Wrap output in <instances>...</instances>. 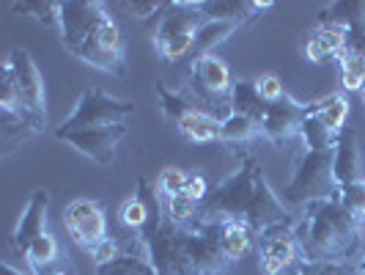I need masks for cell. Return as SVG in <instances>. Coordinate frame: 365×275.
Wrapping results in <instances>:
<instances>
[{"mask_svg": "<svg viewBox=\"0 0 365 275\" xmlns=\"http://www.w3.org/2000/svg\"><path fill=\"white\" fill-rule=\"evenodd\" d=\"M165 6L168 3H160V0H132V3H124V9H127L129 14L135 19H148V17H160L165 11Z\"/></svg>", "mask_w": 365, "mask_h": 275, "instance_id": "obj_36", "label": "cell"}, {"mask_svg": "<svg viewBox=\"0 0 365 275\" xmlns=\"http://www.w3.org/2000/svg\"><path fill=\"white\" fill-rule=\"evenodd\" d=\"M138 196L148 206V223L140 231L148 256L160 275H228V270L253 251L256 234L245 223H203L176 226L165 215L157 184L138 179Z\"/></svg>", "mask_w": 365, "mask_h": 275, "instance_id": "obj_1", "label": "cell"}, {"mask_svg": "<svg viewBox=\"0 0 365 275\" xmlns=\"http://www.w3.org/2000/svg\"><path fill=\"white\" fill-rule=\"evenodd\" d=\"M360 94H363V99H365V86H363V91H360Z\"/></svg>", "mask_w": 365, "mask_h": 275, "instance_id": "obj_41", "label": "cell"}, {"mask_svg": "<svg viewBox=\"0 0 365 275\" xmlns=\"http://www.w3.org/2000/svg\"><path fill=\"white\" fill-rule=\"evenodd\" d=\"M63 226L86 254H91L102 239H108L105 206L99 201H91V199H77L69 204L63 209Z\"/></svg>", "mask_w": 365, "mask_h": 275, "instance_id": "obj_12", "label": "cell"}, {"mask_svg": "<svg viewBox=\"0 0 365 275\" xmlns=\"http://www.w3.org/2000/svg\"><path fill=\"white\" fill-rule=\"evenodd\" d=\"M203 223H245L261 234L274 223L292 220L289 206L272 190L264 168L250 151H237V171L220 179L209 196L198 204V218Z\"/></svg>", "mask_w": 365, "mask_h": 275, "instance_id": "obj_2", "label": "cell"}, {"mask_svg": "<svg viewBox=\"0 0 365 275\" xmlns=\"http://www.w3.org/2000/svg\"><path fill=\"white\" fill-rule=\"evenodd\" d=\"M349 25L344 22H319L305 39V58L311 64L338 61L346 50Z\"/></svg>", "mask_w": 365, "mask_h": 275, "instance_id": "obj_16", "label": "cell"}, {"mask_svg": "<svg viewBox=\"0 0 365 275\" xmlns=\"http://www.w3.org/2000/svg\"><path fill=\"white\" fill-rule=\"evenodd\" d=\"M256 239L258 256H261L258 267H261L264 275H283L302 261L299 245H297V234H294V218L264 229Z\"/></svg>", "mask_w": 365, "mask_h": 275, "instance_id": "obj_10", "label": "cell"}, {"mask_svg": "<svg viewBox=\"0 0 365 275\" xmlns=\"http://www.w3.org/2000/svg\"><path fill=\"white\" fill-rule=\"evenodd\" d=\"M192 6L206 19L237 22L242 28L250 25V22H256L264 11L272 9V3H256V0H192Z\"/></svg>", "mask_w": 365, "mask_h": 275, "instance_id": "obj_17", "label": "cell"}, {"mask_svg": "<svg viewBox=\"0 0 365 275\" xmlns=\"http://www.w3.org/2000/svg\"><path fill=\"white\" fill-rule=\"evenodd\" d=\"M338 199L346 204L349 209L365 223V182L351 184V187H346V190H338Z\"/></svg>", "mask_w": 365, "mask_h": 275, "instance_id": "obj_34", "label": "cell"}, {"mask_svg": "<svg viewBox=\"0 0 365 275\" xmlns=\"http://www.w3.org/2000/svg\"><path fill=\"white\" fill-rule=\"evenodd\" d=\"M302 149L297 151L292 165V179L283 187V204L302 209L305 204L322 201L338 196L335 190V151H338V135H332L322 119L316 116V110H308V119L302 124Z\"/></svg>", "mask_w": 365, "mask_h": 275, "instance_id": "obj_4", "label": "cell"}, {"mask_svg": "<svg viewBox=\"0 0 365 275\" xmlns=\"http://www.w3.org/2000/svg\"><path fill=\"white\" fill-rule=\"evenodd\" d=\"M61 256V245H58V239L47 231L44 237H38L36 242H31V248L25 251V261H28V267H31V273L34 275H50L47 270L53 267Z\"/></svg>", "mask_w": 365, "mask_h": 275, "instance_id": "obj_25", "label": "cell"}, {"mask_svg": "<svg viewBox=\"0 0 365 275\" xmlns=\"http://www.w3.org/2000/svg\"><path fill=\"white\" fill-rule=\"evenodd\" d=\"M206 22L201 11L192 6V0H168L165 11L160 14L157 31H154V50L157 55L173 64L182 58H192L195 47V34Z\"/></svg>", "mask_w": 365, "mask_h": 275, "instance_id": "obj_5", "label": "cell"}, {"mask_svg": "<svg viewBox=\"0 0 365 275\" xmlns=\"http://www.w3.org/2000/svg\"><path fill=\"white\" fill-rule=\"evenodd\" d=\"M173 124H176V129L182 132L187 141H192V144H217L220 127H222V121H220L215 113H206V110H201L198 105L184 110Z\"/></svg>", "mask_w": 365, "mask_h": 275, "instance_id": "obj_19", "label": "cell"}, {"mask_svg": "<svg viewBox=\"0 0 365 275\" xmlns=\"http://www.w3.org/2000/svg\"><path fill=\"white\" fill-rule=\"evenodd\" d=\"M184 184H187V174H184L182 168H176V165H168V168H163V174L157 176V193L163 199H173V196L184 193Z\"/></svg>", "mask_w": 365, "mask_h": 275, "instance_id": "obj_31", "label": "cell"}, {"mask_svg": "<svg viewBox=\"0 0 365 275\" xmlns=\"http://www.w3.org/2000/svg\"><path fill=\"white\" fill-rule=\"evenodd\" d=\"M338 72L346 91H363L365 86V58L354 53H344L338 58Z\"/></svg>", "mask_w": 365, "mask_h": 275, "instance_id": "obj_26", "label": "cell"}, {"mask_svg": "<svg viewBox=\"0 0 365 275\" xmlns=\"http://www.w3.org/2000/svg\"><path fill=\"white\" fill-rule=\"evenodd\" d=\"M124 254V245L121 242H115V239H102L96 248L91 251V259L96 261V267H105L110 261H115V259Z\"/></svg>", "mask_w": 365, "mask_h": 275, "instance_id": "obj_35", "label": "cell"}, {"mask_svg": "<svg viewBox=\"0 0 365 275\" xmlns=\"http://www.w3.org/2000/svg\"><path fill=\"white\" fill-rule=\"evenodd\" d=\"M316 116L322 119V124L332 132V135H341L346 129V119H349V102L344 94H327L322 99L311 102Z\"/></svg>", "mask_w": 365, "mask_h": 275, "instance_id": "obj_24", "label": "cell"}, {"mask_svg": "<svg viewBox=\"0 0 365 275\" xmlns=\"http://www.w3.org/2000/svg\"><path fill=\"white\" fill-rule=\"evenodd\" d=\"M308 110H311V105L297 102L289 94L280 96L277 102H269V108L264 113V121H261V138H267L274 146H283L286 141H292L302 132Z\"/></svg>", "mask_w": 365, "mask_h": 275, "instance_id": "obj_13", "label": "cell"}, {"mask_svg": "<svg viewBox=\"0 0 365 275\" xmlns=\"http://www.w3.org/2000/svg\"><path fill=\"white\" fill-rule=\"evenodd\" d=\"M3 275H22V273H19V270H14V267L6 261V264H3Z\"/></svg>", "mask_w": 365, "mask_h": 275, "instance_id": "obj_38", "label": "cell"}, {"mask_svg": "<svg viewBox=\"0 0 365 275\" xmlns=\"http://www.w3.org/2000/svg\"><path fill=\"white\" fill-rule=\"evenodd\" d=\"M108 19L110 11L99 0H63L58 14V34L66 53L83 61Z\"/></svg>", "mask_w": 365, "mask_h": 275, "instance_id": "obj_6", "label": "cell"}, {"mask_svg": "<svg viewBox=\"0 0 365 275\" xmlns=\"http://www.w3.org/2000/svg\"><path fill=\"white\" fill-rule=\"evenodd\" d=\"M234 72L220 55H195L190 58V83L187 94L195 99V105L206 113L217 110L220 105L231 108V94H234Z\"/></svg>", "mask_w": 365, "mask_h": 275, "instance_id": "obj_7", "label": "cell"}, {"mask_svg": "<svg viewBox=\"0 0 365 275\" xmlns=\"http://www.w3.org/2000/svg\"><path fill=\"white\" fill-rule=\"evenodd\" d=\"M357 267H360V273H363V275H365V256H363V259H360V264H357Z\"/></svg>", "mask_w": 365, "mask_h": 275, "instance_id": "obj_39", "label": "cell"}, {"mask_svg": "<svg viewBox=\"0 0 365 275\" xmlns=\"http://www.w3.org/2000/svg\"><path fill=\"white\" fill-rule=\"evenodd\" d=\"M253 86H256L258 96L264 99V102H277L280 96H286V91H283V83H280V77L272 72H264L258 74L256 80H253Z\"/></svg>", "mask_w": 365, "mask_h": 275, "instance_id": "obj_33", "label": "cell"}, {"mask_svg": "<svg viewBox=\"0 0 365 275\" xmlns=\"http://www.w3.org/2000/svg\"><path fill=\"white\" fill-rule=\"evenodd\" d=\"M118 220L127 226V229H138V231H143L148 223V206L146 201L135 193L132 199H127V201L121 204V209H118Z\"/></svg>", "mask_w": 365, "mask_h": 275, "instance_id": "obj_29", "label": "cell"}, {"mask_svg": "<svg viewBox=\"0 0 365 275\" xmlns=\"http://www.w3.org/2000/svg\"><path fill=\"white\" fill-rule=\"evenodd\" d=\"M6 64L14 72L22 113L31 116L38 127L44 129L47 127V96H44V77L38 72L34 55L28 53L25 47H14L6 58Z\"/></svg>", "mask_w": 365, "mask_h": 275, "instance_id": "obj_9", "label": "cell"}, {"mask_svg": "<svg viewBox=\"0 0 365 275\" xmlns=\"http://www.w3.org/2000/svg\"><path fill=\"white\" fill-rule=\"evenodd\" d=\"M237 31H242V25L237 22H220V19H206L201 25V31L195 34V47H192V58L195 55H212L222 41L234 36Z\"/></svg>", "mask_w": 365, "mask_h": 275, "instance_id": "obj_22", "label": "cell"}, {"mask_svg": "<svg viewBox=\"0 0 365 275\" xmlns=\"http://www.w3.org/2000/svg\"><path fill=\"white\" fill-rule=\"evenodd\" d=\"M47 209H50V193L44 187H36L31 193V199L25 204L17 226L11 231V248L25 256V251L31 248V242L47 234Z\"/></svg>", "mask_w": 365, "mask_h": 275, "instance_id": "obj_15", "label": "cell"}, {"mask_svg": "<svg viewBox=\"0 0 365 275\" xmlns=\"http://www.w3.org/2000/svg\"><path fill=\"white\" fill-rule=\"evenodd\" d=\"M96 275H160L154 261L148 256V248H146V239L138 237L129 239L124 245V254L110 261L105 267H96Z\"/></svg>", "mask_w": 365, "mask_h": 275, "instance_id": "obj_18", "label": "cell"}, {"mask_svg": "<svg viewBox=\"0 0 365 275\" xmlns=\"http://www.w3.org/2000/svg\"><path fill=\"white\" fill-rule=\"evenodd\" d=\"M50 275H72V273H66V270H58V273H50Z\"/></svg>", "mask_w": 365, "mask_h": 275, "instance_id": "obj_40", "label": "cell"}, {"mask_svg": "<svg viewBox=\"0 0 365 275\" xmlns=\"http://www.w3.org/2000/svg\"><path fill=\"white\" fill-rule=\"evenodd\" d=\"M14 11L25 14V17H34L36 22L47 25V28H58V14H61V3L55 0H28V3H14L11 6Z\"/></svg>", "mask_w": 365, "mask_h": 275, "instance_id": "obj_27", "label": "cell"}, {"mask_svg": "<svg viewBox=\"0 0 365 275\" xmlns=\"http://www.w3.org/2000/svg\"><path fill=\"white\" fill-rule=\"evenodd\" d=\"M332 176H335V190H346L351 184L365 182V146L357 129L346 127L338 135Z\"/></svg>", "mask_w": 365, "mask_h": 275, "instance_id": "obj_14", "label": "cell"}, {"mask_svg": "<svg viewBox=\"0 0 365 275\" xmlns=\"http://www.w3.org/2000/svg\"><path fill=\"white\" fill-rule=\"evenodd\" d=\"M292 275H363L357 264L329 261V264H297Z\"/></svg>", "mask_w": 365, "mask_h": 275, "instance_id": "obj_32", "label": "cell"}, {"mask_svg": "<svg viewBox=\"0 0 365 275\" xmlns=\"http://www.w3.org/2000/svg\"><path fill=\"white\" fill-rule=\"evenodd\" d=\"M294 234L299 264H360L365 256V223L338 196L305 204L294 218Z\"/></svg>", "mask_w": 365, "mask_h": 275, "instance_id": "obj_3", "label": "cell"}, {"mask_svg": "<svg viewBox=\"0 0 365 275\" xmlns=\"http://www.w3.org/2000/svg\"><path fill=\"white\" fill-rule=\"evenodd\" d=\"M38 132H44V129L38 127L31 116L0 110V144H3V157H11L25 141H31Z\"/></svg>", "mask_w": 365, "mask_h": 275, "instance_id": "obj_20", "label": "cell"}, {"mask_svg": "<svg viewBox=\"0 0 365 275\" xmlns=\"http://www.w3.org/2000/svg\"><path fill=\"white\" fill-rule=\"evenodd\" d=\"M209 182H206V176L203 174H187V184H184V193L190 196V199H195V201L201 204L206 196H209Z\"/></svg>", "mask_w": 365, "mask_h": 275, "instance_id": "obj_37", "label": "cell"}, {"mask_svg": "<svg viewBox=\"0 0 365 275\" xmlns=\"http://www.w3.org/2000/svg\"><path fill=\"white\" fill-rule=\"evenodd\" d=\"M138 113L132 99H118L102 89H86L80 94L72 116H66L55 129L72 132V129H93L113 127V124H129V119Z\"/></svg>", "mask_w": 365, "mask_h": 275, "instance_id": "obj_8", "label": "cell"}, {"mask_svg": "<svg viewBox=\"0 0 365 275\" xmlns=\"http://www.w3.org/2000/svg\"><path fill=\"white\" fill-rule=\"evenodd\" d=\"M267 108H269V102H264V99L258 96L253 80H237L234 94H231V113H242V116L253 119L256 124H261Z\"/></svg>", "mask_w": 365, "mask_h": 275, "instance_id": "obj_23", "label": "cell"}, {"mask_svg": "<svg viewBox=\"0 0 365 275\" xmlns=\"http://www.w3.org/2000/svg\"><path fill=\"white\" fill-rule=\"evenodd\" d=\"M0 110L22 113L17 83H14V72H11V66H9L6 61H3V66H0Z\"/></svg>", "mask_w": 365, "mask_h": 275, "instance_id": "obj_30", "label": "cell"}, {"mask_svg": "<svg viewBox=\"0 0 365 275\" xmlns=\"http://www.w3.org/2000/svg\"><path fill=\"white\" fill-rule=\"evenodd\" d=\"M165 201V215L170 218V223L176 226H190L192 220L198 218V201L190 199L187 193H179L173 199H163Z\"/></svg>", "mask_w": 365, "mask_h": 275, "instance_id": "obj_28", "label": "cell"}, {"mask_svg": "<svg viewBox=\"0 0 365 275\" xmlns=\"http://www.w3.org/2000/svg\"><path fill=\"white\" fill-rule=\"evenodd\" d=\"M129 135V124H113V127H93V129H55V138L61 144H69L72 149H77L83 157L93 160L96 165L108 168L115 160V149L118 144Z\"/></svg>", "mask_w": 365, "mask_h": 275, "instance_id": "obj_11", "label": "cell"}, {"mask_svg": "<svg viewBox=\"0 0 365 275\" xmlns=\"http://www.w3.org/2000/svg\"><path fill=\"white\" fill-rule=\"evenodd\" d=\"M256 138H261V124H256L253 119H247L242 113H228L222 119L217 144H225V146L231 149H242L247 146L250 141H256Z\"/></svg>", "mask_w": 365, "mask_h": 275, "instance_id": "obj_21", "label": "cell"}]
</instances>
